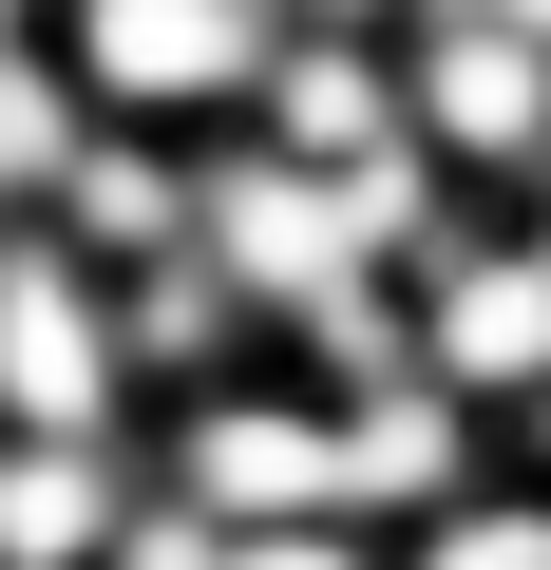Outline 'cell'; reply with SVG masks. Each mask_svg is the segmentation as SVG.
Listing matches in <instances>:
<instances>
[{"instance_id":"obj_3","label":"cell","mask_w":551,"mask_h":570,"mask_svg":"<svg viewBox=\"0 0 551 570\" xmlns=\"http://www.w3.org/2000/svg\"><path fill=\"white\" fill-rule=\"evenodd\" d=\"M400 134H419V171L456 209H551V39L437 0V20L400 39Z\"/></svg>"},{"instance_id":"obj_1","label":"cell","mask_w":551,"mask_h":570,"mask_svg":"<svg viewBox=\"0 0 551 570\" xmlns=\"http://www.w3.org/2000/svg\"><path fill=\"white\" fill-rule=\"evenodd\" d=\"M305 20L286 0H58L39 58L77 77L96 134H171V153H228L266 115V58H286Z\"/></svg>"},{"instance_id":"obj_5","label":"cell","mask_w":551,"mask_h":570,"mask_svg":"<svg viewBox=\"0 0 551 570\" xmlns=\"http://www.w3.org/2000/svg\"><path fill=\"white\" fill-rule=\"evenodd\" d=\"M0 438H152V381H134V324L77 247H0Z\"/></svg>"},{"instance_id":"obj_9","label":"cell","mask_w":551,"mask_h":570,"mask_svg":"<svg viewBox=\"0 0 551 570\" xmlns=\"http://www.w3.org/2000/svg\"><path fill=\"white\" fill-rule=\"evenodd\" d=\"M190 171L209 153H171V134H77V171L39 190V247H77L96 285H152L190 247Z\"/></svg>"},{"instance_id":"obj_11","label":"cell","mask_w":551,"mask_h":570,"mask_svg":"<svg viewBox=\"0 0 551 570\" xmlns=\"http://www.w3.org/2000/svg\"><path fill=\"white\" fill-rule=\"evenodd\" d=\"M228 570H381V532H247Z\"/></svg>"},{"instance_id":"obj_7","label":"cell","mask_w":551,"mask_h":570,"mask_svg":"<svg viewBox=\"0 0 551 570\" xmlns=\"http://www.w3.org/2000/svg\"><path fill=\"white\" fill-rule=\"evenodd\" d=\"M152 532L134 438H0V570H115Z\"/></svg>"},{"instance_id":"obj_6","label":"cell","mask_w":551,"mask_h":570,"mask_svg":"<svg viewBox=\"0 0 551 570\" xmlns=\"http://www.w3.org/2000/svg\"><path fill=\"white\" fill-rule=\"evenodd\" d=\"M456 494H494V419H456L419 362H400V381H362V400H343V532H381V551H400V532H419V513H456Z\"/></svg>"},{"instance_id":"obj_13","label":"cell","mask_w":551,"mask_h":570,"mask_svg":"<svg viewBox=\"0 0 551 570\" xmlns=\"http://www.w3.org/2000/svg\"><path fill=\"white\" fill-rule=\"evenodd\" d=\"M39 20H58V0H0V58H39Z\"/></svg>"},{"instance_id":"obj_2","label":"cell","mask_w":551,"mask_h":570,"mask_svg":"<svg viewBox=\"0 0 551 570\" xmlns=\"http://www.w3.org/2000/svg\"><path fill=\"white\" fill-rule=\"evenodd\" d=\"M152 494L190 513V532H343V400L324 381H286V362H228V381H190V400H152Z\"/></svg>"},{"instance_id":"obj_14","label":"cell","mask_w":551,"mask_h":570,"mask_svg":"<svg viewBox=\"0 0 551 570\" xmlns=\"http://www.w3.org/2000/svg\"><path fill=\"white\" fill-rule=\"evenodd\" d=\"M513 228H532V266H551V209H513Z\"/></svg>"},{"instance_id":"obj_10","label":"cell","mask_w":551,"mask_h":570,"mask_svg":"<svg viewBox=\"0 0 551 570\" xmlns=\"http://www.w3.org/2000/svg\"><path fill=\"white\" fill-rule=\"evenodd\" d=\"M381 570H551V513H532V494L494 475V494H456V513H419V532H400Z\"/></svg>"},{"instance_id":"obj_15","label":"cell","mask_w":551,"mask_h":570,"mask_svg":"<svg viewBox=\"0 0 551 570\" xmlns=\"http://www.w3.org/2000/svg\"><path fill=\"white\" fill-rule=\"evenodd\" d=\"M0 247H20V209H0Z\"/></svg>"},{"instance_id":"obj_8","label":"cell","mask_w":551,"mask_h":570,"mask_svg":"<svg viewBox=\"0 0 551 570\" xmlns=\"http://www.w3.org/2000/svg\"><path fill=\"white\" fill-rule=\"evenodd\" d=\"M247 153H286V171H381V153H419L400 134V39H286V58H266V115H247Z\"/></svg>"},{"instance_id":"obj_12","label":"cell","mask_w":551,"mask_h":570,"mask_svg":"<svg viewBox=\"0 0 551 570\" xmlns=\"http://www.w3.org/2000/svg\"><path fill=\"white\" fill-rule=\"evenodd\" d=\"M494 475H513V494H532V513H551V400H532V419H513V456H494Z\"/></svg>"},{"instance_id":"obj_4","label":"cell","mask_w":551,"mask_h":570,"mask_svg":"<svg viewBox=\"0 0 551 570\" xmlns=\"http://www.w3.org/2000/svg\"><path fill=\"white\" fill-rule=\"evenodd\" d=\"M400 362H419L456 419H494V456H513V419L551 400V266H532L513 209H475V228L400 285Z\"/></svg>"}]
</instances>
